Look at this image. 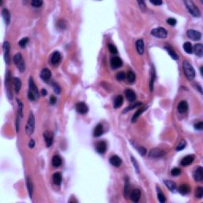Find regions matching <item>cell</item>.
<instances>
[{
    "mask_svg": "<svg viewBox=\"0 0 203 203\" xmlns=\"http://www.w3.org/2000/svg\"><path fill=\"white\" fill-rule=\"evenodd\" d=\"M108 49H109V50H110V52L111 53L113 54L118 53V49L116 48V46H114V45H112V44H109V45H108Z\"/></svg>",
    "mask_w": 203,
    "mask_h": 203,
    "instance_id": "obj_49",
    "label": "cell"
},
{
    "mask_svg": "<svg viewBox=\"0 0 203 203\" xmlns=\"http://www.w3.org/2000/svg\"><path fill=\"white\" fill-rule=\"evenodd\" d=\"M194 160V156H193V155H188V156H186L182 158V160L180 162V164H181L182 166H183V167H186V166H188V165H190V164H192Z\"/></svg>",
    "mask_w": 203,
    "mask_h": 203,
    "instance_id": "obj_20",
    "label": "cell"
},
{
    "mask_svg": "<svg viewBox=\"0 0 203 203\" xmlns=\"http://www.w3.org/2000/svg\"><path fill=\"white\" fill-rule=\"evenodd\" d=\"M10 43L8 41L3 43V55H4V60L7 64H10Z\"/></svg>",
    "mask_w": 203,
    "mask_h": 203,
    "instance_id": "obj_9",
    "label": "cell"
},
{
    "mask_svg": "<svg viewBox=\"0 0 203 203\" xmlns=\"http://www.w3.org/2000/svg\"><path fill=\"white\" fill-rule=\"evenodd\" d=\"M178 191L182 195H186V194H187L190 191V187L188 185H186V184H182L180 186H178Z\"/></svg>",
    "mask_w": 203,
    "mask_h": 203,
    "instance_id": "obj_27",
    "label": "cell"
},
{
    "mask_svg": "<svg viewBox=\"0 0 203 203\" xmlns=\"http://www.w3.org/2000/svg\"><path fill=\"white\" fill-rule=\"evenodd\" d=\"M75 110L76 111L81 114H85L88 112V107L84 102H78L75 105Z\"/></svg>",
    "mask_w": 203,
    "mask_h": 203,
    "instance_id": "obj_13",
    "label": "cell"
},
{
    "mask_svg": "<svg viewBox=\"0 0 203 203\" xmlns=\"http://www.w3.org/2000/svg\"><path fill=\"white\" fill-rule=\"evenodd\" d=\"M186 36L188 37V38L193 40V41H200L202 38V33L194 29H189L186 32Z\"/></svg>",
    "mask_w": 203,
    "mask_h": 203,
    "instance_id": "obj_8",
    "label": "cell"
},
{
    "mask_svg": "<svg viewBox=\"0 0 203 203\" xmlns=\"http://www.w3.org/2000/svg\"><path fill=\"white\" fill-rule=\"evenodd\" d=\"M126 79H127V80H128V82L129 83H133L136 80L135 73L132 72V71H129L128 73H127V75H126Z\"/></svg>",
    "mask_w": 203,
    "mask_h": 203,
    "instance_id": "obj_40",
    "label": "cell"
},
{
    "mask_svg": "<svg viewBox=\"0 0 203 203\" xmlns=\"http://www.w3.org/2000/svg\"><path fill=\"white\" fill-rule=\"evenodd\" d=\"M35 146V141L33 139H30L29 141V148H33Z\"/></svg>",
    "mask_w": 203,
    "mask_h": 203,
    "instance_id": "obj_58",
    "label": "cell"
},
{
    "mask_svg": "<svg viewBox=\"0 0 203 203\" xmlns=\"http://www.w3.org/2000/svg\"><path fill=\"white\" fill-rule=\"evenodd\" d=\"M137 3H138V5H139L140 9L141 11H145V9H146V5H145V3H144V1H137Z\"/></svg>",
    "mask_w": 203,
    "mask_h": 203,
    "instance_id": "obj_54",
    "label": "cell"
},
{
    "mask_svg": "<svg viewBox=\"0 0 203 203\" xmlns=\"http://www.w3.org/2000/svg\"><path fill=\"white\" fill-rule=\"evenodd\" d=\"M131 161H132V164L134 166V168H135L136 173H139V165H138L137 161L136 160V159L133 156H131Z\"/></svg>",
    "mask_w": 203,
    "mask_h": 203,
    "instance_id": "obj_48",
    "label": "cell"
},
{
    "mask_svg": "<svg viewBox=\"0 0 203 203\" xmlns=\"http://www.w3.org/2000/svg\"><path fill=\"white\" fill-rule=\"evenodd\" d=\"M195 196L198 198H202L203 197V188L202 187H198L196 189V191H195Z\"/></svg>",
    "mask_w": 203,
    "mask_h": 203,
    "instance_id": "obj_44",
    "label": "cell"
},
{
    "mask_svg": "<svg viewBox=\"0 0 203 203\" xmlns=\"http://www.w3.org/2000/svg\"><path fill=\"white\" fill-rule=\"evenodd\" d=\"M164 49H166V51L168 52V54L170 55V57L173 59V60H175V61H177V60H178V57L177 54L175 53V52L174 51V50L171 49V47L169 46V45H165L164 46Z\"/></svg>",
    "mask_w": 203,
    "mask_h": 203,
    "instance_id": "obj_31",
    "label": "cell"
},
{
    "mask_svg": "<svg viewBox=\"0 0 203 203\" xmlns=\"http://www.w3.org/2000/svg\"><path fill=\"white\" fill-rule=\"evenodd\" d=\"M194 53L196 54L198 57H202L203 55V45L202 44L198 43L194 45Z\"/></svg>",
    "mask_w": 203,
    "mask_h": 203,
    "instance_id": "obj_25",
    "label": "cell"
},
{
    "mask_svg": "<svg viewBox=\"0 0 203 203\" xmlns=\"http://www.w3.org/2000/svg\"><path fill=\"white\" fill-rule=\"evenodd\" d=\"M116 78H117L118 81H122V80H124L126 78V75L123 71H120V72H118V74L116 75Z\"/></svg>",
    "mask_w": 203,
    "mask_h": 203,
    "instance_id": "obj_46",
    "label": "cell"
},
{
    "mask_svg": "<svg viewBox=\"0 0 203 203\" xmlns=\"http://www.w3.org/2000/svg\"><path fill=\"white\" fill-rule=\"evenodd\" d=\"M64 22H65V21H64V20H61V21L59 22V24H58V25H59V27H61V29L66 28V25H64Z\"/></svg>",
    "mask_w": 203,
    "mask_h": 203,
    "instance_id": "obj_60",
    "label": "cell"
},
{
    "mask_svg": "<svg viewBox=\"0 0 203 203\" xmlns=\"http://www.w3.org/2000/svg\"><path fill=\"white\" fill-rule=\"evenodd\" d=\"M110 163L111 165H113L114 167H116V168H118L121 166V158L118 156H113L110 158Z\"/></svg>",
    "mask_w": 203,
    "mask_h": 203,
    "instance_id": "obj_23",
    "label": "cell"
},
{
    "mask_svg": "<svg viewBox=\"0 0 203 203\" xmlns=\"http://www.w3.org/2000/svg\"><path fill=\"white\" fill-rule=\"evenodd\" d=\"M94 136L95 137H99L100 136H102V134L103 133V127L101 124H98L95 126V128L94 129Z\"/></svg>",
    "mask_w": 203,
    "mask_h": 203,
    "instance_id": "obj_29",
    "label": "cell"
},
{
    "mask_svg": "<svg viewBox=\"0 0 203 203\" xmlns=\"http://www.w3.org/2000/svg\"><path fill=\"white\" fill-rule=\"evenodd\" d=\"M184 3H185L186 7L187 8L190 14L193 15L194 17L199 18L201 16V12H200L199 9L195 6V4L192 1H190V0L184 1Z\"/></svg>",
    "mask_w": 203,
    "mask_h": 203,
    "instance_id": "obj_2",
    "label": "cell"
},
{
    "mask_svg": "<svg viewBox=\"0 0 203 203\" xmlns=\"http://www.w3.org/2000/svg\"><path fill=\"white\" fill-rule=\"evenodd\" d=\"M194 180L197 182H200L203 179V168L202 167H198L196 170L194 171L193 174Z\"/></svg>",
    "mask_w": 203,
    "mask_h": 203,
    "instance_id": "obj_15",
    "label": "cell"
},
{
    "mask_svg": "<svg viewBox=\"0 0 203 203\" xmlns=\"http://www.w3.org/2000/svg\"><path fill=\"white\" fill-rule=\"evenodd\" d=\"M182 69L186 77L188 80H193L195 77V71L193 66L188 61H184L182 62Z\"/></svg>",
    "mask_w": 203,
    "mask_h": 203,
    "instance_id": "obj_1",
    "label": "cell"
},
{
    "mask_svg": "<svg viewBox=\"0 0 203 203\" xmlns=\"http://www.w3.org/2000/svg\"><path fill=\"white\" fill-rule=\"evenodd\" d=\"M140 106H141V103H140V102L134 103L133 105H132V106H129L127 107L126 109H125V110H124V111H123V113H125V112H128V111L131 110H132V109H134V108H136V107H140Z\"/></svg>",
    "mask_w": 203,
    "mask_h": 203,
    "instance_id": "obj_47",
    "label": "cell"
},
{
    "mask_svg": "<svg viewBox=\"0 0 203 203\" xmlns=\"http://www.w3.org/2000/svg\"><path fill=\"white\" fill-rule=\"evenodd\" d=\"M180 174H181V170L179 168H175L171 170V175H173V176H178Z\"/></svg>",
    "mask_w": 203,
    "mask_h": 203,
    "instance_id": "obj_51",
    "label": "cell"
},
{
    "mask_svg": "<svg viewBox=\"0 0 203 203\" xmlns=\"http://www.w3.org/2000/svg\"><path fill=\"white\" fill-rule=\"evenodd\" d=\"M135 148H136V150L138 151V152H139L142 156H144L145 154H146V152H147V150H146V148H144V147H142V146H140V147H136L135 146Z\"/></svg>",
    "mask_w": 203,
    "mask_h": 203,
    "instance_id": "obj_50",
    "label": "cell"
},
{
    "mask_svg": "<svg viewBox=\"0 0 203 203\" xmlns=\"http://www.w3.org/2000/svg\"><path fill=\"white\" fill-rule=\"evenodd\" d=\"M187 109H188V103L186 101H184V100L181 101L177 106V110H178V113H180V114L185 113L186 111L187 110Z\"/></svg>",
    "mask_w": 203,
    "mask_h": 203,
    "instance_id": "obj_24",
    "label": "cell"
},
{
    "mask_svg": "<svg viewBox=\"0 0 203 203\" xmlns=\"http://www.w3.org/2000/svg\"><path fill=\"white\" fill-rule=\"evenodd\" d=\"M157 189V198H158V200L159 202L160 203H164L166 202V198L164 196V194H163V192L161 191V190L160 187H156Z\"/></svg>",
    "mask_w": 203,
    "mask_h": 203,
    "instance_id": "obj_37",
    "label": "cell"
},
{
    "mask_svg": "<svg viewBox=\"0 0 203 203\" xmlns=\"http://www.w3.org/2000/svg\"><path fill=\"white\" fill-rule=\"evenodd\" d=\"M123 97L121 95H118L115 98V99L114 101V107L115 109H118V107H120L122 106L123 104Z\"/></svg>",
    "mask_w": 203,
    "mask_h": 203,
    "instance_id": "obj_34",
    "label": "cell"
},
{
    "mask_svg": "<svg viewBox=\"0 0 203 203\" xmlns=\"http://www.w3.org/2000/svg\"><path fill=\"white\" fill-rule=\"evenodd\" d=\"M165 155V152L164 150L160 149V148H152L150 151V152L148 153V156L150 158H160L163 157Z\"/></svg>",
    "mask_w": 203,
    "mask_h": 203,
    "instance_id": "obj_10",
    "label": "cell"
},
{
    "mask_svg": "<svg viewBox=\"0 0 203 203\" xmlns=\"http://www.w3.org/2000/svg\"><path fill=\"white\" fill-rule=\"evenodd\" d=\"M26 186H27V189H28L29 198H32L33 193V182L32 181L30 180L29 177H27V178H26Z\"/></svg>",
    "mask_w": 203,
    "mask_h": 203,
    "instance_id": "obj_28",
    "label": "cell"
},
{
    "mask_svg": "<svg viewBox=\"0 0 203 203\" xmlns=\"http://www.w3.org/2000/svg\"><path fill=\"white\" fill-rule=\"evenodd\" d=\"M151 34L158 38L164 39L168 37V31L163 27H159V28L153 29L151 31Z\"/></svg>",
    "mask_w": 203,
    "mask_h": 203,
    "instance_id": "obj_5",
    "label": "cell"
},
{
    "mask_svg": "<svg viewBox=\"0 0 203 203\" xmlns=\"http://www.w3.org/2000/svg\"><path fill=\"white\" fill-rule=\"evenodd\" d=\"M110 65L112 68L114 69L121 68L122 66V61L121 60V58H119L118 57H112L110 60Z\"/></svg>",
    "mask_w": 203,
    "mask_h": 203,
    "instance_id": "obj_14",
    "label": "cell"
},
{
    "mask_svg": "<svg viewBox=\"0 0 203 203\" xmlns=\"http://www.w3.org/2000/svg\"><path fill=\"white\" fill-rule=\"evenodd\" d=\"M125 95L126 99H128V102H134L136 99V93L131 89H127L125 91Z\"/></svg>",
    "mask_w": 203,
    "mask_h": 203,
    "instance_id": "obj_18",
    "label": "cell"
},
{
    "mask_svg": "<svg viewBox=\"0 0 203 203\" xmlns=\"http://www.w3.org/2000/svg\"><path fill=\"white\" fill-rule=\"evenodd\" d=\"M140 195H141L140 190L139 189H134L132 190V191L129 194V198L133 202H138L140 198Z\"/></svg>",
    "mask_w": 203,
    "mask_h": 203,
    "instance_id": "obj_12",
    "label": "cell"
},
{
    "mask_svg": "<svg viewBox=\"0 0 203 203\" xmlns=\"http://www.w3.org/2000/svg\"><path fill=\"white\" fill-rule=\"evenodd\" d=\"M136 51L140 55H143L144 53V43L142 39L137 40L136 42Z\"/></svg>",
    "mask_w": 203,
    "mask_h": 203,
    "instance_id": "obj_21",
    "label": "cell"
},
{
    "mask_svg": "<svg viewBox=\"0 0 203 203\" xmlns=\"http://www.w3.org/2000/svg\"><path fill=\"white\" fill-rule=\"evenodd\" d=\"M13 83L14 85V89L15 92L18 93L20 91L21 87V81L19 78H13Z\"/></svg>",
    "mask_w": 203,
    "mask_h": 203,
    "instance_id": "obj_35",
    "label": "cell"
},
{
    "mask_svg": "<svg viewBox=\"0 0 203 203\" xmlns=\"http://www.w3.org/2000/svg\"><path fill=\"white\" fill-rule=\"evenodd\" d=\"M53 87L54 91L57 93V94H60V93H61V87L58 85L57 83H53Z\"/></svg>",
    "mask_w": 203,
    "mask_h": 203,
    "instance_id": "obj_52",
    "label": "cell"
},
{
    "mask_svg": "<svg viewBox=\"0 0 203 203\" xmlns=\"http://www.w3.org/2000/svg\"><path fill=\"white\" fill-rule=\"evenodd\" d=\"M167 23H168V25H171V26H175L176 25V23H177V21H176V20L174 18H170L167 20Z\"/></svg>",
    "mask_w": 203,
    "mask_h": 203,
    "instance_id": "obj_53",
    "label": "cell"
},
{
    "mask_svg": "<svg viewBox=\"0 0 203 203\" xmlns=\"http://www.w3.org/2000/svg\"><path fill=\"white\" fill-rule=\"evenodd\" d=\"M40 76L42 80L44 81H49L52 76V73L49 68H43L42 71H41V74H40Z\"/></svg>",
    "mask_w": 203,
    "mask_h": 203,
    "instance_id": "obj_16",
    "label": "cell"
},
{
    "mask_svg": "<svg viewBox=\"0 0 203 203\" xmlns=\"http://www.w3.org/2000/svg\"><path fill=\"white\" fill-rule=\"evenodd\" d=\"M34 128H35V118H34L33 112H29L28 122L25 126V132L27 133V135L30 136L31 134H33Z\"/></svg>",
    "mask_w": 203,
    "mask_h": 203,
    "instance_id": "obj_3",
    "label": "cell"
},
{
    "mask_svg": "<svg viewBox=\"0 0 203 203\" xmlns=\"http://www.w3.org/2000/svg\"><path fill=\"white\" fill-rule=\"evenodd\" d=\"M43 136H44V138H45V140L46 143L47 147L49 148L53 143V132L47 130L45 132H44Z\"/></svg>",
    "mask_w": 203,
    "mask_h": 203,
    "instance_id": "obj_11",
    "label": "cell"
},
{
    "mask_svg": "<svg viewBox=\"0 0 203 203\" xmlns=\"http://www.w3.org/2000/svg\"><path fill=\"white\" fill-rule=\"evenodd\" d=\"M28 99L30 100V101H36V100H37L35 95H34L33 93L30 92V91H28Z\"/></svg>",
    "mask_w": 203,
    "mask_h": 203,
    "instance_id": "obj_56",
    "label": "cell"
},
{
    "mask_svg": "<svg viewBox=\"0 0 203 203\" xmlns=\"http://www.w3.org/2000/svg\"><path fill=\"white\" fill-rule=\"evenodd\" d=\"M155 79H156V73H155V70L152 69V75H151V79H150V91H152L154 88V82H155Z\"/></svg>",
    "mask_w": 203,
    "mask_h": 203,
    "instance_id": "obj_41",
    "label": "cell"
},
{
    "mask_svg": "<svg viewBox=\"0 0 203 203\" xmlns=\"http://www.w3.org/2000/svg\"><path fill=\"white\" fill-rule=\"evenodd\" d=\"M53 181L55 185H61V182H62V175H61V173H59V172L54 173L53 175Z\"/></svg>",
    "mask_w": 203,
    "mask_h": 203,
    "instance_id": "obj_30",
    "label": "cell"
},
{
    "mask_svg": "<svg viewBox=\"0 0 203 203\" xmlns=\"http://www.w3.org/2000/svg\"><path fill=\"white\" fill-rule=\"evenodd\" d=\"M164 184L166 185V186L168 187V189L170 190L172 192H175V190H177V185L174 181L171 180H164Z\"/></svg>",
    "mask_w": 203,
    "mask_h": 203,
    "instance_id": "obj_26",
    "label": "cell"
},
{
    "mask_svg": "<svg viewBox=\"0 0 203 203\" xmlns=\"http://www.w3.org/2000/svg\"><path fill=\"white\" fill-rule=\"evenodd\" d=\"M147 108L148 107L147 106H144V107H141V108H140L136 112L135 114H133V116H132V122L133 123V122H136V120H137V118H139L140 116L142 114V113L144 112V111L145 110H147Z\"/></svg>",
    "mask_w": 203,
    "mask_h": 203,
    "instance_id": "obj_33",
    "label": "cell"
},
{
    "mask_svg": "<svg viewBox=\"0 0 203 203\" xmlns=\"http://www.w3.org/2000/svg\"><path fill=\"white\" fill-rule=\"evenodd\" d=\"M131 191H132L131 186L129 184L128 180H126L125 183V186H124V195H125V198H127L129 197V194H130Z\"/></svg>",
    "mask_w": 203,
    "mask_h": 203,
    "instance_id": "obj_36",
    "label": "cell"
},
{
    "mask_svg": "<svg viewBox=\"0 0 203 203\" xmlns=\"http://www.w3.org/2000/svg\"><path fill=\"white\" fill-rule=\"evenodd\" d=\"M14 62L16 67L18 68V69L21 72H23V71L25 70V61L23 60L22 58V56H21V53H17L14 55Z\"/></svg>",
    "mask_w": 203,
    "mask_h": 203,
    "instance_id": "obj_4",
    "label": "cell"
},
{
    "mask_svg": "<svg viewBox=\"0 0 203 203\" xmlns=\"http://www.w3.org/2000/svg\"><path fill=\"white\" fill-rule=\"evenodd\" d=\"M150 3L156 5V6H160V5H162V3H163V2L161 0H152V1H150Z\"/></svg>",
    "mask_w": 203,
    "mask_h": 203,
    "instance_id": "obj_57",
    "label": "cell"
},
{
    "mask_svg": "<svg viewBox=\"0 0 203 203\" xmlns=\"http://www.w3.org/2000/svg\"><path fill=\"white\" fill-rule=\"evenodd\" d=\"M17 102H18V117L21 119L23 117V104L19 99H17Z\"/></svg>",
    "mask_w": 203,
    "mask_h": 203,
    "instance_id": "obj_38",
    "label": "cell"
},
{
    "mask_svg": "<svg viewBox=\"0 0 203 203\" xmlns=\"http://www.w3.org/2000/svg\"><path fill=\"white\" fill-rule=\"evenodd\" d=\"M49 101H50V104L54 105V104H56V102H57V99H56V97L51 96L50 97Z\"/></svg>",
    "mask_w": 203,
    "mask_h": 203,
    "instance_id": "obj_59",
    "label": "cell"
},
{
    "mask_svg": "<svg viewBox=\"0 0 203 203\" xmlns=\"http://www.w3.org/2000/svg\"><path fill=\"white\" fill-rule=\"evenodd\" d=\"M29 91H30V92L33 93L35 95L37 100L39 99L40 92L39 91H38V88L37 87V86L34 83L33 79L32 77H30V78L29 79Z\"/></svg>",
    "mask_w": 203,
    "mask_h": 203,
    "instance_id": "obj_7",
    "label": "cell"
},
{
    "mask_svg": "<svg viewBox=\"0 0 203 203\" xmlns=\"http://www.w3.org/2000/svg\"><path fill=\"white\" fill-rule=\"evenodd\" d=\"M28 42H29L28 37H24V38H22L21 41H19V42H18V45L23 49V48H25V46H26V45L28 44Z\"/></svg>",
    "mask_w": 203,
    "mask_h": 203,
    "instance_id": "obj_43",
    "label": "cell"
},
{
    "mask_svg": "<svg viewBox=\"0 0 203 203\" xmlns=\"http://www.w3.org/2000/svg\"><path fill=\"white\" fill-rule=\"evenodd\" d=\"M52 164L54 168H59L62 164V160L60 156H54L52 160Z\"/></svg>",
    "mask_w": 203,
    "mask_h": 203,
    "instance_id": "obj_32",
    "label": "cell"
},
{
    "mask_svg": "<svg viewBox=\"0 0 203 203\" xmlns=\"http://www.w3.org/2000/svg\"><path fill=\"white\" fill-rule=\"evenodd\" d=\"M11 72L8 71L7 72V74H6V78H5V85H6V90H7V97H8L9 99H13V93H12V91H11Z\"/></svg>",
    "mask_w": 203,
    "mask_h": 203,
    "instance_id": "obj_6",
    "label": "cell"
},
{
    "mask_svg": "<svg viewBox=\"0 0 203 203\" xmlns=\"http://www.w3.org/2000/svg\"><path fill=\"white\" fill-rule=\"evenodd\" d=\"M96 151L99 154H103L106 152L107 148V144L106 143L105 141H99L96 144V146H95Z\"/></svg>",
    "mask_w": 203,
    "mask_h": 203,
    "instance_id": "obj_19",
    "label": "cell"
},
{
    "mask_svg": "<svg viewBox=\"0 0 203 203\" xmlns=\"http://www.w3.org/2000/svg\"><path fill=\"white\" fill-rule=\"evenodd\" d=\"M61 60V55L59 52H54L50 58V62L53 65H57L60 63Z\"/></svg>",
    "mask_w": 203,
    "mask_h": 203,
    "instance_id": "obj_17",
    "label": "cell"
},
{
    "mask_svg": "<svg viewBox=\"0 0 203 203\" xmlns=\"http://www.w3.org/2000/svg\"><path fill=\"white\" fill-rule=\"evenodd\" d=\"M43 1L41 0H33L31 1V6L34 8H39L42 6Z\"/></svg>",
    "mask_w": 203,
    "mask_h": 203,
    "instance_id": "obj_42",
    "label": "cell"
},
{
    "mask_svg": "<svg viewBox=\"0 0 203 203\" xmlns=\"http://www.w3.org/2000/svg\"><path fill=\"white\" fill-rule=\"evenodd\" d=\"M183 49L185 50L186 53L191 54L193 53L192 44L190 42H185L183 44Z\"/></svg>",
    "mask_w": 203,
    "mask_h": 203,
    "instance_id": "obj_39",
    "label": "cell"
},
{
    "mask_svg": "<svg viewBox=\"0 0 203 203\" xmlns=\"http://www.w3.org/2000/svg\"><path fill=\"white\" fill-rule=\"evenodd\" d=\"M41 95L42 96H46L47 95V91L45 88L41 89Z\"/></svg>",
    "mask_w": 203,
    "mask_h": 203,
    "instance_id": "obj_61",
    "label": "cell"
},
{
    "mask_svg": "<svg viewBox=\"0 0 203 203\" xmlns=\"http://www.w3.org/2000/svg\"><path fill=\"white\" fill-rule=\"evenodd\" d=\"M2 17L3 18L6 25H9L10 22H11V13H10V11H8L7 8L3 9V11H2Z\"/></svg>",
    "mask_w": 203,
    "mask_h": 203,
    "instance_id": "obj_22",
    "label": "cell"
},
{
    "mask_svg": "<svg viewBox=\"0 0 203 203\" xmlns=\"http://www.w3.org/2000/svg\"><path fill=\"white\" fill-rule=\"evenodd\" d=\"M186 145V142L185 140H182L180 143L178 144V146L176 147V150L177 151H181V150L184 149Z\"/></svg>",
    "mask_w": 203,
    "mask_h": 203,
    "instance_id": "obj_45",
    "label": "cell"
},
{
    "mask_svg": "<svg viewBox=\"0 0 203 203\" xmlns=\"http://www.w3.org/2000/svg\"><path fill=\"white\" fill-rule=\"evenodd\" d=\"M194 128L196 130H202L203 129V122L202 121H200V122H198L197 124L194 125Z\"/></svg>",
    "mask_w": 203,
    "mask_h": 203,
    "instance_id": "obj_55",
    "label": "cell"
}]
</instances>
